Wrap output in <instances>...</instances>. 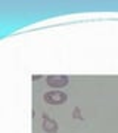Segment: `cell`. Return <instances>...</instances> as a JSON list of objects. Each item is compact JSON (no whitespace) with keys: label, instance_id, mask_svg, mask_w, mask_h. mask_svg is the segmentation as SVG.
I'll return each instance as SVG.
<instances>
[{"label":"cell","instance_id":"6da1fadb","mask_svg":"<svg viewBox=\"0 0 118 133\" xmlns=\"http://www.w3.org/2000/svg\"><path fill=\"white\" fill-rule=\"evenodd\" d=\"M44 102L49 105H62L66 102V93L61 90H50V92H46L44 93Z\"/></svg>","mask_w":118,"mask_h":133},{"label":"cell","instance_id":"7a4b0ae2","mask_svg":"<svg viewBox=\"0 0 118 133\" xmlns=\"http://www.w3.org/2000/svg\"><path fill=\"white\" fill-rule=\"evenodd\" d=\"M68 77L66 76H49L46 77V83L50 87L53 89H62V87H65L68 86Z\"/></svg>","mask_w":118,"mask_h":133},{"label":"cell","instance_id":"3957f363","mask_svg":"<svg viewBox=\"0 0 118 133\" xmlns=\"http://www.w3.org/2000/svg\"><path fill=\"white\" fill-rule=\"evenodd\" d=\"M43 130L47 133H56L58 132V123L55 120H50V118H46L43 121Z\"/></svg>","mask_w":118,"mask_h":133}]
</instances>
